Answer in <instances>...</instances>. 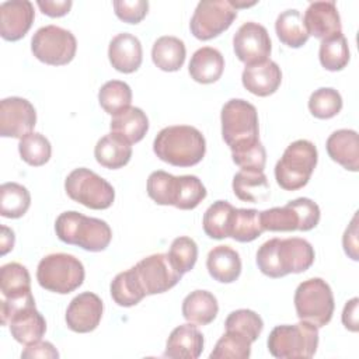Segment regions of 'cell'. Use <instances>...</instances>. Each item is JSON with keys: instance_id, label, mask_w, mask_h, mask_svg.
I'll return each instance as SVG.
<instances>
[{"instance_id": "1", "label": "cell", "mask_w": 359, "mask_h": 359, "mask_svg": "<svg viewBox=\"0 0 359 359\" xmlns=\"http://www.w3.org/2000/svg\"><path fill=\"white\" fill-rule=\"evenodd\" d=\"M314 262L313 245L299 237L271 238L257 251V265L269 278L307 271Z\"/></svg>"}, {"instance_id": "2", "label": "cell", "mask_w": 359, "mask_h": 359, "mask_svg": "<svg viewBox=\"0 0 359 359\" xmlns=\"http://www.w3.org/2000/svg\"><path fill=\"white\" fill-rule=\"evenodd\" d=\"M154 154L175 167L198 164L206 151L201 130L189 125H174L161 129L153 142Z\"/></svg>"}, {"instance_id": "3", "label": "cell", "mask_w": 359, "mask_h": 359, "mask_svg": "<svg viewBox=\"0 0 359 359\" xmlns=\"http://www.w3.org/2000/svg\"><path fill=\"white\" fill-rule=\"evenodd\" d=\"M222 136L231 154L244 151L259 143L257 108L245 100H229L220 112Z\"/></svg>"}, {"instance_id": "4", "label": "cell", "mask_w": 359, "mask_h": 359, "mask_svg": "<svg viewBox=\"0 0 359 359\" xmlns=\"http://www.w3.org/2000/svg\"><path fill=\"white\" fill-rule=\"evenodd\" d=\"M55 231L60 241L93 252L104 251L112 238V230L107 222L76 210L60 213L55 222Z\"/></svg>"}, {"instance_id": "5", "label": "cell", "mask_w": 359, "mask_h": 359, "mask_svg": "<svg viewBox=\"0 0 359 359\" xmlns=\"http://www.w3.org/2000/svg\"><path fill=\"white\" fill-rule=\"evenodd\" d=\"M268 351L278 359H309L318 346V328L300 320L297 324L276 325L266 341Z\"/></svg>"}, {"instance_id": "6", "label": "cell", "mask_w": 359, "mask_h": 359, "mask_svg": "<svg viewBox=\"0 0 359 359\" xmlns=\"http://www.w3.org/2000/svg\"><path fill=\"white\" fill-rule=\"evenodd\" d=\"M317 160L318 153L314 143L306 139L294 140L285 149L280 160L275 165L278 185L285 191L303 188L309 182Z\"/></svg>"}, {"instance_id": "7", "label": "cell", "mask_w": 359, "mask_h": 359, "mask_svg": "<svg viewBox=\"0 0 359 359\" xmlns=\"http://www.w3.org/2000/svg\"><path fill=\"white\" fill-rule=\"evenodd\" d=\"M86 272L81 261L74 255L55 252L43 257L36 268L41 287L59 294H67L81 286Z\"/></svg>"}, {"instance_id": "8", "label": "cell", "mask_w": 359, "mask_h": 359, "mask_svg": "<svg viewBox=\"0 0 359 359\" xmlns=\"http://www.w3.org/2000/svg\"><path fill=\"white\" fill-rule=\"evenodd\" d=\"M334 294L330 285L321 278L303 280L294 292V309L300 320L317 328L327 325L334 314Z\"/></svg>"}, {"instance_id": "9", "label": "cell", "mask_w": 359, "mask_h": 359, "mask_svg": "<svg viewBox=\"0 0 359 359\" xmlns=\"http://www.w3.org/2000/svg\"><path fill=\"white\" fill-rule=\"evenodd\" d=\"M65 189L70 199L95 210L108 209L115 199L114 187L107 180L84 167L73 170L66 177Z\"/></svg>"}, {"instance_id": "10", "label": "cell", "mask_w": 359, "mask_h": 359, "mask_svg": "<svg viewBox=\"0 0 359 359\" xmlns=\"http://www.w3.org/2000/svg\"><path fill=\"white\" fill-rule=\"evenodd\" d=\"M77 49L74 35L57 25H45L36 29L31 39V50L42 63L63 66L73 60Z\"/></svg>"}, {"instance_id": "11", "label": "cell", "mask_w": 359, "mask_h": 359, "mask_svg": "<svg viewBox=\"0 0 359 359\" xmlns=\"http://www.w3.org/2000/svg\"><path fill=\"white\" fill-rule=\"evenodd\" d=\"M237 10L227 0L199 1L189 22L191 32L201 41H209L224 32L236 20Z\"/></svg>"}, {"instance_id": "12", "label": "cell", "mask_w": 359, "mask_h": 359, "mask_svg": "<svg viewBox=\"0 0 359 359\" xmlns=\"http://www.w3.org/2000/svg\"><path fill=\"white\" fill-rule=\"evenodd\" d=\"M132 269L144 294L164 293L174 287L182 276L172 266L168 255L161 252L140 259Z\"/></svg>"}, {"instance_id": "13", "label": "cell", "mask_w": 359, "mask_h": 359, "mask_svg": "<svg viewBox=\"0 0 359 359\" xmlns=\"http://www.w3.org/2000/svg\"><path fill=\"white\" fill-rule=\"evenodd\" d=\"M233 48L237 59L245 66L268 60L272 49L266 28L258 22H244L233 36Z\"/></svg>"}, {"instance_id": "14", "label": "cell", "mask_w": 359, "mask_h": 359, "mask_svg": "<svg viewBox=\"0 0 359 359\" xmlns=\"http://www.w3.org/2000/svg\"><path fill=\"white\" fill-rule=\"evenodd\" d=\"M36 123L34 105L21 97H8L0 102V136L21 139Z\"/></svg>"}, {"instance_id": "15", "label": "cell", "mask_w": 359, "mask_h": 359, "mask_svg": "<svg viewBox=\"0 0 359 359\" xmlns=\"http://www.w3.org/2000/svg\"><path fill=\"white\" fill-rule=\"evenodd\" d=\"M303 25L310 35L325 41L342 34V25L335 1L320 0L313 1L304 11Z\"/></svg>"}, {"instance_id": "16", "label": "cell", "mask_w": 359, "mask_h": 359, "mask_svg": "<svg viewBox=\"0 0 359 359\" xmlns=\"http://www.w3.org/2000/svg\"><path fill=\"white\" fill-rule=\"evenodd\" d=\"M102 300L93 292H83L76 296L66 310L67 327L80 334L94 331L102 317Z\"/></svg>"}, {"instance_id": "17", "label": "cell", "mask_w": 359, "mask_h": 359, "mask_svg": "<svg viewBox=\"0 0 359 359\" xmlns=\"http://www.w3.org/2000/svg\"><path fill=\"white\" fill-rule=\"evenodd\" d=\"M35 18L34 6L28 0L4 1L0 6V35L6 41H18L29 31Z\"/></svg>"}, {"instance_id": "18", "label": "cell", "mask_w": 359, "mask_h": 359, "mask_svg": "<svg viewBox=\"0 0 359 359\" xmlns=\"http://www.w3.org/2000/svg\"><path fill=\"white\" fill-rule=\"evenodd\" d=\"M4 325H8L11 337L22 345H31L41 341L46 331V321L36 310L35 303L14 310Z\"/></svg>"}, {"instance_id": "19", "label": "cell", "mask_w": 359, "mask_h": 359, "mask_svg": "<svg viewBox=\"0 0 359 359\" xmlns=\"http://www.w3.org/2000/svg\"><path fill=\"white\" fill-rule=\"evenodd\" d=\"M108 59L112 67L121 73L136 72L143 59L140 41L129 32L115 35L108 46Z\"/></svg>"}, {"instance_id": "20", "label": "cell", "mask_w": 359, "mask_h": 359, "mask_svg": "<svg viewBox=\"0 0 359 359\" xmlns=\"http://www.w3.org/2000/svg\"><path fill=\"white\" fill-rule=\"evenodd\" d=\"M243 86L247 91L258 97H268L273 94L282 83L280 67L271 59L245 66L241 74Z\"/></svg>"}, {"instance_id": "21", "label": "cell", "mask_w": 359, "mask_h": 359, "mask_svg": "<svg viewBox=\"0 0 359 359\" xmlns=\"http://www.w3.org/2000/svg\"><path fill=\"white\" fill-rule=\"evenodd\" d=\"M203 351V335L192 323L175 327L165 344L164 356L171 359H196Z\"/></svg>"}, {"instance_id": "22", "label": "cell", "mask_w": 359, "mask_h": 359, "mask_svg": "<svg viewBox=\"0 0 359 359\" xmlns=\"http://www.w3.org/2000/svg\"><path fill=\"white\" fill-rule=\"evenodd\" d=\"M327 153L344 168L356 172L359 170V136L353 129L332 132L325 143Z\"/></svg>"}, {"instance_id": "23", "label": "cell", "mask_w": 359, "mask_h": 359, "mask_svg": "<svg viewBox=\"0 0 359 359\" xmlns=\"http://www.w3.org/2000/svg\"><path fill=\"white\" fill-rule=\"evenodd\" d=\"M206 268L215 280L231 283L241 273V259L230 245H216L208 254Z\"/></svg>"}, {"instance_id": "24", "label": "cell", "mask_w": 359, "mask_h": 359, "mask_svg": "<svg viewBox=\"0 0 359 359\" xmlns=\"http://www.w3.org/2000/svg\"><path fill=\"white\" fill-rule=\"evenodd\" d=\"M224 70L223 55L210 46L199 48L191 57L188 72L201 84H210L220 79Z\"/></svg>"}, {"instance_id": "25", "label": "cell", "mask_w": 359, "mask_h": 359, "mask_svg": "<svg viewBox=\"0 0 359 359\" xmlns=\"http://www.w3.org/2000/svg\"><path fill=\"white\" fill-rule=\"evenodd\" d=\"M233 192L243 202H265L269 198V182L264 171L240 170L233 177Z\"/></svg>"}, {"instance_id": "26", "label": "cell", "mask_w": 359, "mask_h": 359, "mask_svg": "<svg viewBox=\"0 0 359 359\" xmlns=\"http://www.w3.org/2000/svg\"><path fill=\"white\" fill-rule=\"evenodd\" d=\"M111 132L133 144L140 142L149 130V119L137 107H129L112 116L109 123Z\"/></svg>"}, {"instance_id": "27", "label": "cell", "mask_w": 359, "mask_h": 359, "mask_svg": "<svg viewBox=\"0 0 359 359\" xmlns=\"http://www.w3.org/2000/svg\"><path fill=\"white\" fill-rule=\"evenodd\" d=\"M94 157L105 168L116 170L126 165L132 157V146L115 133L102 136L94 149Z\"/></svg>"}, {"instance_id": "28", "label": "cell", "mask_w": 359, "mask_h": 359, "mask_svg": "<svg viewBox=\"0 0 359 359\" xmlns=\"http://www.w3.org/2000/svg\"><path fill=\"white\" fill-rule=\"evenodd\" d=\"M219 311L217 299L208 290H194L182 302V316L196 325L210 324Z\"/></svg>"}, {"instance_id": "29", "label": "cell", "mask_w": 359, "mask_h": 359, "mask_svg": "<svg viewBox=\"0 0 359 359\" xmlns=\"http://www.w3.org/2000/svg\"><path fill=\"white\" fill-rule=\"evenodd\" d=\"M187 49L177 36H160L151 48L153 63L163 72H177L185 62Z\"/></svg>"}, {"instance_id": "30", "label": "cell", "mask_w": 359, "mask_h": 359, "mask_svg": "<svg viewBox=\"0 0 359 359\" xmlns=\"http://www.w3.org/2000/svg\"><path fill=\"white\" fill-rule=\"evenodd\" d=\"M0 290L4 299H18L31 293L28 269L18 262H8L0 268Z\"/></svg>"}, {"instance_id": "31", "label": "cell", "mask_w": 359, "mask_h": 359, "mask_svg": "<svg viewBox=\"0 0 359 359\" xmlns=\"http://www.w3.org/2000/svg\"><path fill=\"white\" fill-rule=\"evenodd\" d=\"M275 31L280 42L289 48H300L309 39V34L303 25L302 14L296 8L285 10L278 15Z\"/></svg>"}, {"instance_id": "32", "label": "cell", "mask_w": 359, "mask_h": 359, "mask_svg": "<svg viewBox=\"0 0 359 359\" xmlns=\"http://www.w3.org/2000/svg\"><path fill=\"white\" fill-rule=\"evenodd\" d=\"M31 205L29 191L17 182H4L0 187V215L7 219L24 216Z\"/></svg>"}, {"instance_id": "33", "label": "cell", "mask_w": 359, "mask_h": 359, "mask_svg": "<svg viewBox=\"0 0 359 359\" xmlns=\"http://www.w3.org/2000/svg\"><path fill=\"white\" fill-rule=\"evenodd\" d=\"M264 233L259 220V212L257 209H236L233 210L230 220V233L236 241L250 243L258 238Z\"/></svg>"}, {"instance_id": "34", "label": "cell", "mask_w": 359, "mask_h": 359, "mask_svg": "<svg viewBox=\"0 0 359 359\" xmlns=\"http://www.w3.org/2000/svg\"><path fill=\"white\" fill-rule=\"evenodd\" d=\"M234 206L227 201L213 202L203 215V231L206 236L215 240H222L229 237L230 220Z\"/></svg>"}, {"instance_id": "35", "label": "cell", "mask_w": 359, "mask_h": 359, "mask_svg": "<svg viewBox=\"0 0 359 359\" xmlns=\"http://www.w3.org/2000/svg\"><path fill=\"white\" fill-rule=\"evenodd\" d=\"M98 101L101 108L114 116L130 107L132 90L125 81L109 80L100 88Z\"/></svg>"}, {"instance_id": "36", "label": "cell", "mask_w": 359, "mask_h": 359, "mask_svg": "<svg viewBox=\"0 0 359 359\" xmlns=\"http://www.w3.org/2000/svg\"><path fill=\"white\" fill-rule=\"evenodd\" d=\"M109 290L114 302L122 307H132L146 296L132 268L118 273L111 282Z\"/></svg>"}, {"instance_id": "37", "label": "cell", "mask_w": 359, "mask_h": 359, "mask_svg": "<svg viewBox=\"0 0 359 359\" xmlns=\"http://www.w3.org/2000/svg\"><path fill=\"white\" fill-rule=\"evenodd\" d=\"M318 57L324 69L330 72L342 70L349 62V46L346 38L339 34L330 39L321 41Z\"/></svg>"}, {"instance_id": "38", "label": "cell", "mask_w": 359, "mask_h": 359, "mask_svg": "<svg viewBox=\"0 0 359 359\" xmlns=\"http://www.w3.org/2000/svg\"><path fill=\"white\" fill-rule=\"evenodd\" d=\"M206 198V188L196 175L177 177V195L174 206L181 210L195 209Z\"/></svg>"}, {"instance_id": "39", "label": "cell", "mask_w": 359, "mask_h": 359, "mask_svg": "<svg viewBox=\"0 0 359 359\" xmlns=\"http://www.w3.org/2000/svg\"><path fill=\"white\" fill-rule=\"evenodd\" d=\"M251 344L247 337L234 331H226L216 342L210 359H248Z\"/></svg>"}, {"instance_id": "40", "label": "cell", "mask_w": 359, "mask_h": 359, "mask_svg": "<svg viewBox=\"0 0 359 359\" xmlns=\"http://www.w3.org/2000/svg\"><path fill=\"white\" fill-rule=\"evenodd\" d=\"M18 151L21 158L27 164L39 167L49 161L52 154V147L49 140L43 135L38 132H31L20 139Z\"/></svg>"}, {"instance_id": "41", "label": "cell", "mask_w": 359, "mask_h": 359, "mask_svg": "<svg viewBox=\"0 0 359 359\" xmlns=\"http://www.w3.org/2000/svg\"><path fill=\"white\" fill-rule=\"evenodd\" d=\"M224 327L226 331L238 332L254 342L258 339L264 330V321L255 311L248 309H238L227 316Z\"/></svg>"}, {"instance_id": "42", "label": "cell", "mask_w": 359, "mask_h": 359, "mask_svg": "<svg viewBox=\"0 0 359 359\" xmlns=\"http://www.w3.org/2000/svg\"><path fill=\"white\" fill-rule=\"evenodd\" d=\"M259 220L264 231L299 230V216L289 202L285 206H276L259 212Z\"/></svg>"}, {"instance_id": "43", "label": "cell", "mask_w": 359, "mask_h": 359, "mask_svg": "<svg viewBox=\"0 0 359 359\" xmlns=\"http://www.w3.org/2000/svg\"><path fill=\"white\" fill-rule=\"evenodd\" d=\"M149 196L157 205H172L177 195V177L163 170L153 171L147 178L146 185Z\"/></svg>"}, {"instance_id": "44", "label": "cell", "mask_w": 359, "mask_h": 359, "mask_svg": "<svg viewBox=\"0 0 359 359\" xmlns=\"http://www.w3.org/2000/svg\"><path fill=\"white\" fill-rule=\"evenodd\" d=\"M309 109L318 119H330L342 109V97L335 88L321 87L310 95Z\"/></svg>"}, {"instance_id": "45", "label": "cell", "mask_w": 359, "mask_h": 359, "mask_svg": "<svg viewBox=\"0 0 359 359\" xmlns=\"http://www.w3.org/2000/svg\"><path fill=\"white\" fill-rule=\"evenodd\" d=\"M168 259L172 266L181 273L189 272L198 259V245L196 243L187 236H180L172 240L168 250Z\"/></svg>"}, {"instance_id": "46", "label": "cell", "mask_w": 359, "mask_h": 359, "mask_svg": "<svg viewBox=\"0 0 359 359\" xmlns=\"http://www.w3.org/2000/svg\"><path fill=\"white\" fill-rule=\"evenodd\" d=\"M299 216V230L309 231L320 222V208L309 198H297L289 202Z\"/></svg>"}, {"instance_id": "47", "label": "cell", "mask_w": 359, "mask_h": 359, "mask_svg": "<svg viewBox=\"0 0 359 359\" xmlns=\"http://www.w3.org/2000/svg\"><path fill=\"white\" fill-rule=\"evenodd\" d=\"M233 161L241 168V170H257L264 171L265 163H266V151L262 143H257L255 146L231 154Z\"/></svg>"}, {"instance_id": "48", "label": "cell", "mask_w": 359, "mask_h": 359, "mask_svg": "<svg viewBox=\"0 0 359 359\" xmlns=\"http://www.w3.org/2000/svg\"><path fill=\"white\" fill-rule=\"evenodd\" d=\"M114 10L119 20L128 24H137L146 17L149 10V3L144 0H135V1L116 0L114 1Z\"/></svg>"}, {"instance_id": "49", "label": "cell", "mask_w": 359, "mask_h": 359, "mask_svg": "<svg viewBox=\"0 0 359 359\" xmlns=\"http://www.w3.org/2000/svg\"><path fill=\"white\" fill-rule=\"evenodd\" d=\"M342 245H344V251L346 255H349V258H352L353 261L359 259L358 255V215H353L351 224L346 227L344 237H342Z\"/></svg>"}, {"instance_id": "50", "label": "cell", "mask_w": 359, "mask_h": 359, "mask_svg": "<svg viewBox=\"0 0 359 359\" xmlns=\"http://www.w3.org/2000/svg\"><path fill=\"white\" fill-rule=\"evenodd\" d=\"M21 358H59V352L56 348L46 341H38L22 351Z\"/></svg>"}, {"instance_id": "51", "label": "cell", "mask_w": 359, "mask_h": 359, "mask_svg": "<svg viewBox=\"0 0 359 359\" xmlns=\"http://www.w3.org/2000/svg\"><path fill=\"white\" fill-rule=\"evenodd\" d=\"M41 11L49 17H62L66 15L72 8L70 0H38L36 1Z\"/></svg>"}, {"instance_id": "52", "label": "cell", "mask_w": 359, "mask_h": 359, "mask_svg": "<svg viewBox=\"0 0 359 359\" xmlns=\"http://www.w3.org/2000/svg\"><path fill=\"white\" fill-rule=\"evenodd\" d=\"M358 297H352L349 302H346L344 311H342V324L346 330L356 332L359 330L358 324Z\"/></svg>"}, {"instance_id": "53", "label": "cell", "mask_w": 359, "mask_h": 359, "mask_svg": "<svg viewBox=\"0 0 359 359\" xmlns=\"http://www.w3.org/2000/svg\"><path fill=\"white\" fill-rule=\"evenodd\" d=\"M0 245H1V255H6L10 250L14 247V231L10 230L6 226H1V237H0Z\"/></svg>"}]
</instances>
